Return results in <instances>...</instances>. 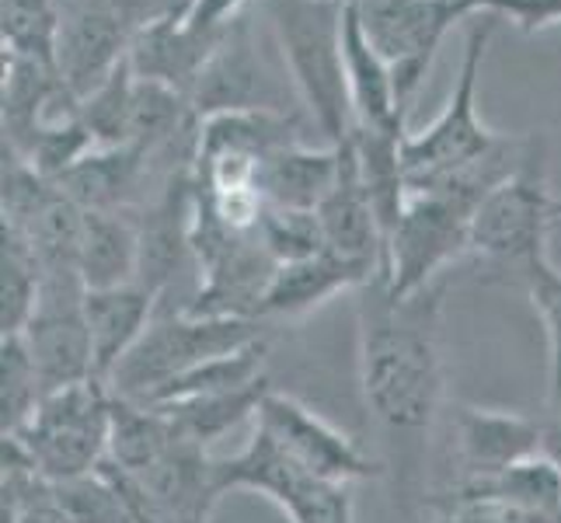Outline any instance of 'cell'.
Returning <instances> with one entry per match:
<instances>
[{"mask_svg": "<svg viewBox=\"0 0 561 523\" xmlns=\"http://www.w3.org/2000/svg\"><path fill=\"white\" fill-rule=\"evenodd\" d=\"M112 401V387L102 380L73 384L46 395L25 430L14 433L46 486H60L102 468L108 457Z\"/></svg>", "mask_w": 561, "mask_h": 523, "instance_id": "obj_4", "label": "cell"}, {"mask_svg": "<svg viewBox=\"0 0 561 523\" xmlns=\"http://www.w3.org/2000/svg\"><path fill=\"white\" fill-rule=\"evenodd\" d=\"M425 520L422 523H554L537 513H527L510 502H499L489 496H474L450 486L447 492L425 496L422 499Z\"/></svg>", "mask_w": 561, "mask_h": 523, "instance_id": "obj_32", "label": "cell"}, {"mask_svg": "<svg viewBox=\"0 0 561 523\" xmlns=\"http://www.w3.org/2000/svg\"><path fill=\"white\" fill-rule=\"evenodd\" d=\"M524 283L548 336V395H558L561 391V269L551 265L545 251V255H537L527 265Z\"/></svg>", "mask_w": 561, "mask_h": 523, "instance_id": "obj_33", "label": "cell"}, {"mask_svg": "<svg viewBox=\"0 0 561 523\" xmlns=\"http://www.w3.org/2000/svg\"><path fill=\"white\" fill-rule=\"evenodd\" d=\"M540 436H545V454L561 464V391L548 395L545 416H540Z\"/></svg>", "mask_w": 561, "mask_h": 523, "instance_id": "obj_36", "label": "cell"}, {"mask_svg": "<svg viewBox=\"0 0 561 523\" xmlns=\"http://www.w3.org/2000/svg\"><path fill=\"white\" fill-rule=\"evenodd\" d=\"M175 430L164 412L137 405L115 395L112 401V430H108V464L133 478H144L171 447H175Z\"/></svg>", "mask_w": 561, "mask_h": 523, "instance_id": "obj_24", "label": "cell"}, {"mask_svg": "<svg viewBox=\"0 0 561 523\" xmlns=\"http://www.w3.org/2000/svg\"><path fill=\"white\" fill-rule=\"evenodd\" d=\"M342 53H345V77H350V99L356 112V126H404L409 115H401L394 94L391 64L374 49L366 38L353 0L345 4L342 22Z\"/></svg>", "mask_w": 561, "mask_h": 523, "instance_id": "obj_20", "label": "cell"}, {"mask_svg": "<svg viewBox=\"0 0 561 523\" xmlns=\"http://www.w3.org/2000/svg\"><path fill=\"white\" fill-rule=\"evenodd\" d=\"M60 29L64 14L56 0H0V38H4V53L11 56L56 67Z\"/></svg>", "mask_w": 561, "mask_h": 523, "instance_id": "obj_28", "label": "cell"}, {"mask_svg": "<svg viewBox=\"0 0 561 523\" xmlns=\"http://www.w3.org/2000/svg\"><path fill=\"white\" fill-rule=\"evenodd\" d=\"M265 349H268V342H259V345L241 349V353L217 356L209 363L192 366L188 374L168 380L147 401H137V405L161 409V405H175V401L203 398V395H220V391H234V387H244V384H255L265 377Z\"/></svg>", "mask_w": 561, "mask_h": 523, "instance_id": "obj_27", "label": "cell"}, {"mask_svg": "<svg viewBox=\"0 0 561 523\" xmlns=\"http://www.w3.org/2000/svg\"><path fill=\"white\" fill-rule=\"evenodd\" d=\"M161 294L158 289L137 283L112 286V289H88L84 294V321L91 336V353H94V377L102 384L112 380L119 371V363L133 353L150 321L158 318Z\"/></svg>", "mask_w": 561, "mask_h": 523, "instance_id": "obj_16", "label": "cell"}, {"mask_svg": "<svg viewBox=\"0 0 561 523\" xmlns=\"http://www.w3.org/2000/svg\"><path fill=\"white\" fill-rule=\"evenodd\" d=\"M241 4L244 0H182V4H175V8L192 32L220 35L241 18Z\"/></svg>", "mask_w": 561, "mask_h": 523, "instance_id": "obj_34", "label": "cell"}, {"mask_svg": "<svg viewBox=\"0 0 561 523\" xmlns=\"http://www.w3.org/2000/svg\"><path fill=\"white\" fill-rule=\"evenodd\" d=\"M84 294L88 289L77 276H46L35 315L22 332L46 395L99 380L84 321Z\"/></svg>", "mask_w": 561, "mask_h": 523, "instance_id": "obj_12", "label": "cell"}, {"mask_svg": "<svg viewBox=\"0 0 561 523\" xmlns=\"http://www.w3.org/2000/svg\"><path fill=\"white\" fill-rule=\"evenodd\" d=\"M182 523H206V520H182Z\"/></svg>", "mask_w": 561, "mask_h": 523, "instance_id": "obj_37", "label": "cell"}, {"mask_svg": "<svg viewBox=\"0 0 561 523\" xmlns=\"http://www.w3.org/2000/svg\"><path fill=\"white\" fill-rule=\"evenodd\" d=\"M255 238L268 251V259L276 265L286 262H304L324 251L318 213L311 209H283V206H265L262 220L255 227Z\"/></svg>", "mask_w": 561, "mask_h": 523, "instance_id": "obj_31", "label": "cell"}, {"mask_svg": "<svg viewBox=\"0 0 561 523\" xmlns=\"http://www.w3.org/2000/svg\"><path fill=\"white\" fill-rule=\"evenodd\" d=\"M133 73L129 56L115 67L105 81L94 88L88 99H81V120L91 129V137L99 147H126L129 144V105H133Z\"/></svg>", "mask_w": 561, "mask_h": 523, "instance_id": "obj_30", "label": "cell"}, {"mask_svg": "<svg viewBox=\"0 0 561 523\" xmlns=\"http://www.w3.org/2000/svg\"><path fill=\"white\" fill-rule=\"evenodd\" d=\"M454 486L561 523V464L548 454H534L495 478H457Z\"/></svg>", "mask_w": 561, "mask_h": 523, "instance_id": "obj_25", "label": "cell"}, {"mask_svg": "<svg viewBox=\"0 0 561 523\" xmlns=\"http://www.w3.org/2000/svg\"><path fill=\"white\" fill-rule=\"evenodd\" d=\"M492 32H495V11H485V18H478L468 32L463 64L447 109L422 133H409L404 137L401 158H404V171H409V192L443 171H454L481 158V154H489L502 140V133L489 129L478 115V81H481V64H485Z\"/></svg>", "mask_w": 561, "mask_h": 523, "instance_id": "obj_6", "label": "cell"}, {"mask_svg": "<svg viewBox=\"0 0 561 523\" xmlns=\"http://www.w3.org/2000/svg\"><path fill=\"white\" fill-rule=\"evenodd\" d=\"M0 238H4V248H0V332L22 336L38 307V294H43V269L18 227L4 224Z\"/></svg>", "mask_w": 561, "mask_h": 523, "instance_id": "obj_26", "label": "cell"}, {"mask_svg": "<svg viewBox=\"0 0 561 523\" xmlns=\"http://www.w3.org/2000/svg\"><path fill=\"white\" fill-rule=\"evenodd\" d=\"M259 342H265L259 318H199L188 311L158 315L147 336L133 345V353L112 374L108 387L119 398L147 401L158 387L188 374L192 366L241 353Z\"/></svg>", "mask_w": 561, "mask_h": 523, "instance_id": "obj_3", "label": "cell"}, {"mask_svg": "<svg viewBox=\"0 0 561 523\" xmlns=\"http://www.w3.org/2000/svg\"><path fill=\"white\" fill-rule=\"evenodd\" d=\"M356 371L359 391L383 436L422 447L443 409V297L436 283L415 297H394L383 276L356 289Z\"/></svg>", "mask_w": 561, "mask_h": 523, "instance_id": "obj_1", "label": "cell"}, {"mask_svg": "<svg viewBox=\"0 0 561 523\" xmlns=\"http://www.w3.org/2000/svg\"><path fill=\"white\" fill-rule=\"evenodd\" d=\"M353 8L366 38L391 64L401 115H409L447 32L481 11L478 0H353Z\"/></svg>", "mask_w": 561, "mask_h": 523, "instance_id": "obj_7", "label": "cell"}, {"mask_svg": "<svg viewBox=\"0 0 561 523\" xmlns=\"http://www.w3.org/2000/svg\"><path fill=\"white\" fill-rule=\"evenodd\" d=\"M255 425L289 461L324 481L356 486V481L380 475V461L366 454L350 433H342L339 425L307 409L300 398L283 395L276 387L259 405Z\"/></svg>", "mask_w": 561, "mask_h": 523, "instance_id": "obj_10", "label": "cell"}, {"mask_svg": "<svg viewBox=\"0 0 561 523\" xmlns=\"http://www.w3.org/2000/svg\"><path fill=\"white\" fill-rule=\"evenodd\" d=\"M150 18L137 8V0H81L64 14L56 70L77 102L99 88L119 67L137 32Z\"/></svg>", "mask_w": 561, "mask_h": 523, "instance_id": "obj_11", "label": "cell"}, {"mask_svg": "<svg viewBox=\"0 0 561 523\" xmlns=\"http://www.w3.org/2000/svg\"><path fill=\"white\" fill-rule=\"evenodd\" d=\"M353 486L324 481L289 461L259 425L244 451L217 461V492H255L289 516V523H356Z\"/></svg>", "mask_w": 561, "mask_h": 523, "instance_id": "obj_8", "label": "cell"}, {"mask_svg": "<svg viewBox=\"0 0 561 523\" xmlns=\"http://www.w3.org/2000/svg\"><path fill=\"white\" fill-rule=\"evenodd\" d=\"M289 144L300 140V120L283 109H244V112H220L199 123V154L217 158V154H248V158L265 161Z\"/></svg>", "mask_w": 561, "mask_h": 523, "instance_id": "obj_22", "label": "cell"}, {"mask_svg": "<svg viewBox=\"0 0 561 523\" xmlns=\"http://www.w3.org/2000/svg\"><path fill=\"white\" fill-rule=\"evenodd\" d=\"M224 38L220 35H203V32H192L179 8H171L137 32L129 46V64L133 73L144 77V81H161L171 84L175 91H182L185 99L192 94V84H196L199 70L206 67L209 53L217 49V43Z\"/></svg>", "mask_w": 561, "mask_h": 523, "instance_id": "obj_17", "label": "cell"}, {"mask_svg": "<svg viewBox=\"0 0 561 523\" xmlns=\"http://www.w3.org/2000/svg\"><path fill=\"white\" fill-rule=\"evenodd\" d=\"M43 398L46 387L25 339L4 336V342H0V425H4V436L22 433Z\"/></svg>", "mask_w": 561, "mask_h": 523, "instance_id": "obj_29", "label": "cell"}, {"mask_svg": "<svg viewBox=\"0 0 561 523\" xmlns=\"http://www.w3.org/2000/svg\"><path fill=\"white\" fill-rule=\"evenodd\" d=\"M268 391H273V384H268V377H262L255 384L234 387V391L161 405L158 412L168 416L179 440L196 443V447H209V443H217L230 430H238L248 416H259V405L265 401Z\"/></svg>", "mask_w": 561, "mask_h": 523, "instance_id": "obj_23", "label": "cell"}, {"mask_svg": "<svg viewBox=\"0 0 561 523\" xmlns=\"http://www.w3.org/2000/svg\"><path fill=\"white\" fill-rule=\"evenodd\" d=\"M366 286L356 269L339 262L335 255H321L304 259V262H286L276 265L273 280H268L262 304H259V321H294L311 315L314 307L328 304L332 297L345 294V289H359Z\"/></svg>", "mask_w": 561, "mask_h": 523, "instance_id": "obj_18", "label": "cell"}, {"mask_svg": "<svg viewBox=\"0 0 561 523\" xmlns=\"http://www.w3.org/2000/svg\"><path fill=\"white\" fill-rule=\"evenodd\" d=\"M192 112L196 120H209L220 112H244V109H283L279 84L268 77L262 56L251 38V25L238 18L224 32L217 49L209 53L206 67L192 84Z\"/></svg>", "mask_w": 561, "mask_h": 523, "instance_id": "obj_13", "label": "cell"}, {"mask_svg": "<svg viewBox=\"0 0 561 523\" xmlns=\"http://www.w3.org/2000/svg\"><path fill=\"white\" fill-rule=\"evenodd\" d=\"M481 11L510 14L524 32L561 25V0H478Z\"/></svg>", "mask_w": 561, "mask_h": 523, "instance_id": "obj_35", "label": "cell"}, {"mask_svg": "<svg viewBox=\"0 0 561 523\" xmlns=\"http://www.w3.org/2000/svg\"><path fill=\"white\" fill-rule=\"evenodd\" d=\"M454 451L460 478H495L519 461L545 454L540 419L506 409L460 405L454 416Z\"/></svg>", "mask_w": 561, "mask_h": 523, "instance_id": "obj_15", "label": "cell"}, {"mask_svg": "<svg viewBox=\"0 0 561 523\" xmlns=\"http://www.w3.org/2000/svg\"><path fill=\"white\" fill-rule=\"evenodd\" d=\"M345 4L350 0H265L262 4L279 38L294 88L332 147H342L356 129L342 53Z\"/></svg>", "mask_w": 561, "mask_h": 523, "instance_id": "obj_2", "label": "cell"}, {"mask_svg": "<svg viewBox=\"0 0 561 523\" xmlns=\"http://www.w3.org/2000/svg\"><path fill=\"white\" fill-rule=\"evenodd\" d=\"M463 255H471V213L433 192H412L387 238L380 276L394 297H415L443 283Z\"/></svg>", "mask_w": 561, "mask_h": 523, "instance_id": "obj_9", "label": "cell"}, {"mask_svg": "<svg viewBox=\"0 0 561 523\" xmlns=\"http://www.w3.org/2000/svg\"><path fill=\"white\" fill-rule=\"evenodd\" d=\"M545 140L534 137L527 154L510 182H502L471 217V255L495 269H516L519 276L527 265L545 255L548 227L554 220V203L548 189Z\"/></svg>", "mask_w": 561, "mask_h": 523, "instance_id": "obj_5", "label": "cell"}, {"mask_svg": "<svg viewBox=\"0 0 561 523\" xmlns=\"http://www.w3.org/2000/svg\"><path fill=\"white\" fill-rule=\"evenodd\" d=\"M84 289H112L140 280V227L129 213H84L81 230Z\"/></svg>", "mask_w": 561, "mask_h": 523, "instance_id": "obj_21", "label": "cell"}, {"mask_svg": "<svg viewBox=\"0 0 561 523\" xmlns=\"http://www.w3.org/2000/svg\"><path fill=\"white\" fill-rule=\"evenodd\" d=\"M342 154L339 147H304L289 144L276 154H268L259 168V192L265 206H283V209H311L324 203L339 179Z\"/></svg>", "mask_w": 561, "mask_h": 523, "instance_id": "obj_19", "label": "cell"}, {"mask_svg": "<svg viewBox=\"0 0 561 523\" xmlns=\"http://www.w3.org/2000/svg\"><path fill=\"white\" fill-rule=\"evenodd\" d=\"M339 154H342L339 179H335L332 192L324 196V203L318 206L321 238H324L328 255H335L339 262L356 269L363 283H370L383 273L387 238H383V227L374 213V203L363 189L353 144L345 140L339 147Z\"/></svg>", "mask_w": 561, "mask_h": 523, "instance_id": "obj_14", "label": "cell"}]
</instances>
